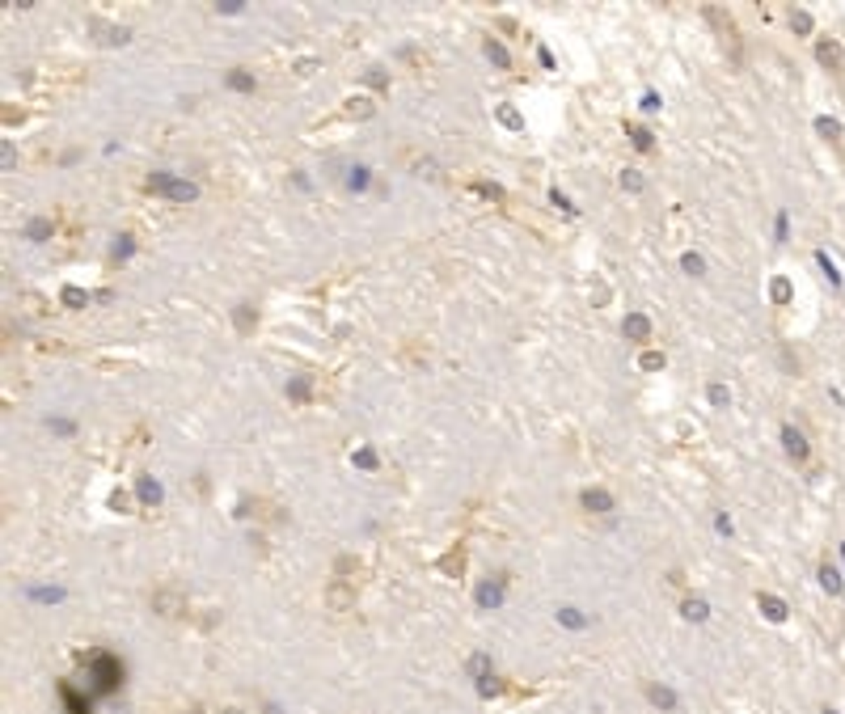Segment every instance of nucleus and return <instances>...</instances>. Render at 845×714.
I'll use <instances>...</instances> for the list:
<instances>
[{
    "instance_id": "nucleus-41",
    "label": "nucleus",
    "mask_w": 845,
    "mask_h": 714,
    "mask_svg": "<svg viewBox=\"0 0 845 714\" xmlns=\"http://www.w3.org/2000/svg\"><path fill=\"white\" fill-rule=\"evenodd\" d=\"M355 465H359V469H377V453H372V448H359V453H355Z\"/></svg>"
},
{
    "instance_id": "nucleus-30",
    "label": "nucleus",
    "mask_w": 845,
    "mask_h": 714,
    "mask_svg": "<svg viewBox=\"0 0 845 714\" xmlns=\"http://www.w3.org/2000/svg\"><path fill=\"white\" fill-rule=\"evenodd\" d=\"M680 266L689 270V275H706V258H702V254H694V250H689V254H680Z\"/></svg>"
},
{
    "instance_id": "nucleus-47",
    "label": "nucleus",
    "mask_w": 845,
    "mask_h": 714,
    "mask_svg": "<svg viewBox=\"0 0 845 714\" xmlns=\"http://www.w3.org/2000/svg\"><path fill=\"white\" fill-rule=\"evenodd\" d=\"M216 9H220V13H241V0H220Z\"/></svg>"
},
{
    "instance_id": "nucleus-36",
    "label": "nucleus",
    "mask_w": 845,
    "mask_h": 714,
    "mask_svg": "<svg viewBox=\"0 0 845 714\" xmlns=\"http://www.w3.org/2000/svg\"><path fill=\"white\" fill-rule=\"evenodd\" d=\"M363 81L372 85V89H389V76H385V68H368V72H363Z\"/></svg>"
},
{
    "instance_id": "nucleus-31",
    "label": "nucleus",
    "mask_w": 845,
    "mask_h": 714,
    "mask_svg": "<svg viewBox=\"0 0 845 714\" xmlns=\"http://www.w3.org/2000/svg\"><path fill=\"white\" fill-rule=\"evenodd\" d=\"M558 622L571 626V630H584V626H588V617L579 613V609H558Z\"/></svg>"
},
{
    "instance_id": "nucleus-43",
    "label": "nucleus",
    "mask_w": 845,
    "mask_h": 714,
    "mask_svg": "<svg viewBox=\"0 0 845 714\" xmlns=\"http://www.w3.org/2000/svg\"><path fill=\"white\" fill-rule=\"evenodd\" d=\"M288 393H292V398H309V380H304V376H296V380L288 384Z\"/></svg>"
},
{
    "instance_id": "nucleus-26",
    "label": "nucleus",
    "mask_w": 845,
    "mask_h": 714,
    "mask_svg": "<svg viewBox=\"0 0 845 714\" xmlns=\"http://www.w3.org/2000/svg\"><path fill=\"white\" fill-rule=\"evenodd\" d=\"M440 571H444V575H461V571H465V549L444 554V558H440Z\"/></svg>"
},
{
    "instance_id": "nucleus-19",
    "label": "nucleus",
    "mask_w": 845,
    "mask_h": 714,
    "mask_svg": "<svg viewBox=\"0 0 845 714\" xmlns=\"http://www.w3.org/2000/svg\"><path fill=\"white\" fill-rule=\"evenodd\" d=\"M625 136L634 140V148H639V152H647V148L655 144V136H651V131H647L643 123H625Z\"/></svg>"
},
{
    "instance_id": "nucleus-48",
    "label": "nucleus",
    "mask_w": 845,
    "mask_h": 714,
    "mask_svg": "<svg viewBox=\"0 0 845 714\" xmlns=\"http://www.w3.org/2000/svg\"><path fill=\"white\" fill-rule=\"evenodd\" d=\"M313 68H317V60H300V64H296V72H300V76H309Z\"/></svg>"
},
{
    "instance_id": "nucleus-33",
    "label": "nucleus",
    "mask_w": 845,
    "mask_h": 714,
    "mask_svg": "<svg viewBox=\"0 0 845 714\" xmlns=\"http://www.w3.org/2000/svg\"><path fill=\"white\" fill-rule=\"evenodd\" d=\"M495 115H499V123H503V127H511V131H520V127H524V119H520V115H516V110H511V106H499V110H495Z\"/></svg>"
},
{
    "instance_id": "nucleus-7",
    "label": "nucleus",
    "mask_w": 845,
    "mask_h": 714,
    "mask_svg": "<svg viewBox=\"0 0 845 714\" xmlns=\"http://www.w3.org/2000/svg\"><path fill=\"white\" fill-rule=\"evenodd\" d=\"M89 34H93L101 47H123V42L131 38V30H127V26H110V22H101V17H93V22H89Z\"/></svg>"
},
{
    "instance_id": "nucleus-22",
    "label": "nucleus",
    "mask_w": 845,
    "mask_h": 714,
    "mask_svg": "<svg viewBox=\"0 0 845 714\" xmlns=\"http://www.w3.org/2000/svg\"><path fill=\"white\" fill-rule=\"evenodd\" d=\"M647 697H651L659 710H676V693H672V689H664V685H647Z\"/></svg>"
},
{
    "instance_id": "nucleus-1",
    "label": "nucleus",
    "mask_w": 845,
    "mask_h": 714,
    "mask_svg": "<svg viewBox=\"0 0 845 714\" xmlns=\"http://www.w3.org/2000/svg\"><path fill=\"white\" fill-rule=\"evenodd\" d=\"M144 190H152V195H165V199H174V203H195V199H199V186H195V182L174 178V174H165V170L148 174Z\"/></svg>"
},
{
    "instance_id": "nucleus-46",
    "label": "nucleus",
    "mask_w": 845,
    "mask_h": 714,
    "mask_svg": "<svg viewBox=\"0 0 845 714\" xmlns=\"http://www.w3.org/2000/svg\"><path fill=\"white\" fill-rule=\"evenodd\" d=\"M659 106H664V102H659V97H655V93H647V97H643V110H647V115H655V110H659Z\"/></svg>"
},
{
    "instance_id": "nucleus-2",
    "label": "nucleus",
    "mask_w": 845,
    "mask_h": 714,
    "mask_svg": "<svg viewBox=\"0 0 845 714\" xmlns=\"http://www.w3.org/2000/svg\"><path fill=\"white\" fill-rule=\"evenodd\" d=\"M89 676H93V689L97 693H115L119 685H123V664L115 655H93V664H89Z\"/></svg>"
},
{
    "instance_id": "nucleus-18",
    "label": "nucleus",
    "mask_w": 845,
    "mask_h": 714,
    "mask_svg": "<svg viewBox=\"0 0 845 714\" xmlns=\"http://www.w3.org/2000/svg\"><path fill=\"white\" fill-rule=\"evenodd\" d=\"M486 60H491L495 68H503V72L511 68V55H507V47H503L499 38H486Z\"/></svg>"
},
{
    "instance_id": "nucleus-40",
    "label": "nucleus",
    "mask_w": 845,
    "mask_h": 714,
    "mask_svg": "<svg viewBox=\"0 0 845 714\" xmlns=\"http://www.w3.org/2000/svg\"><path fill=\"white\" fill-rule=\"evenodd\" d=\"M816 262H820V270H824V275H828V279H832V284H841V275H837V266H832V258H828V254H824V250H820V254H816Z\"/></svg>"
},
{
    "instance_id": "nucleus-51",
    "label": "nucleus",
    "mask_w": 845,
    "mask_h": 714,
    "mask_svg": "<svg viewBox=\"0 0 845 714\" xmlns=\"http://www.w3.org/2000/svg\"><path fill=\"white\" fill-rule=\"evenodd\" d=\"M824 714H837V710H824Z\"/></svg>"
},
{
    "instance_id": "nucleus-10",
    "label": "nucleus",
    "mask_w": 845,
    "mask_h": 714,
    "mask_svg": "<svg viewBox=\"0 0 845 714\" xmlns=\"http://www.w3.org/2000/svg\"><path fill=\"white\" fill-rule=\"evenodd\" d=\"M816 60H820L828 72H841V68H845V51H841L837 38H820V42H816Z\"/></svg>"
},
{
    "instance_id": "nucleus-24",
    "label": "nucleus",
    "mask_w": 845,
    "mask_h": 714,
    "mask_svg": "<svg viewBox=\"0 0 845 714\" xmlns=\"http://www.w3.org/2000/svg\"><path fill=\"white\" fill-rule=\"evenodd\" d=\"M60 300H64L68 309H85V305H89V292H85V288H76V284H68V288L60 292Z\"/></svg>"
},
{
    "instance_id": "nucleus-25",
    "label": "nucleus",
    "mask_w": 845,
    "mask_h": 714,
    "mask_svg": "<svg viewBox=\"0 0 845 714\" xmlns=\"http://www.w3.org/2000/svg\"><path fill=\"white\" fill-rule=\"evenodd\" d=\"M26 237H30V241H47V237H51V220H47V216H34L30 225H26Z\"/></svg>"
},
{
    "instance_id": "nucleus-17",
    "label": "nucleus",
    "mask_w": 845,
    "mask_h": 714,
    "mask_svg": "<svg viewBox=\"0 0 845 714\" xmlns=\"http://www.w3.org/2000/svg\"><path fill=\"white\" fill-rule=\"evenodd\" d=\"M60 697H64V706H68V714H89L93 706H89V697H81L72 685H60Z\"/></svg>"
},
{
    "instance_id": "nucleus-29",
    "label": "nucleus",
    "mask_w": 845,
    "mask_h": 714,
    "mask_svg": "<svg viewBox=\"0 0 845 714\" xmlns=\"http://www.w3.org/2000/svg\"><path fill=\"white\" fill-rule=\"evenodd\" d=\"M664 364H668L664 351H643V355H639V368H643V372H659Z\"/></svg>"
},
{
    "instance_id": "nucleus-21",
    "label": "nucleus",
    "mask_w": 845,
    "mask_h": 714,
    "mask_svg": "<svg viewBox=\"0 0 845 714\" xmlns=\"http://www.w3.org/2000/svg\"><path fill=\"white\" fill-rule=\"evenodd\" d=\"M254 72H245V68H233L229 72V89H237V93H254Z\"/></svg>"
},
{
    "instance_id": "nucleus-3",
    "label": "nucleus",
    "mask_w": 845,
    "mask_h": 714,
    "mask_svg": "<svg viewBox=\"0 0 845 714\" xmlns=\"http://www.w3.org/2000/svg\"><path fill=\"white\" fill-rule=\"evenodd\" d=\"M706 22L719 30V38H723V47L731 51V60H739V30H735V22H731V13H723V9H706Z\"/></svg>"
},
{
    "instance_id": "nucleus-14",
    "label": "nucleus",
    "mask_w": 845,
    "mask_h": 714,
    "mask_svg": "<svg viewBox=\"0 0 845 714\" xmlns=\"http://www.w3.org/2000/svg\"><path fill=\"white\" fill-rule=\"evenodd\" d=\"M816 575H820V587H824V592H832V596H841V592H845V579H841V571H837L832 562H820V571H816Z\"/></svg>"
},
{
    "instance_id": "nucleus-32",
    "label": "nucleus",
    "mask_w": 845,
    "mask_h": 714,
    "mask_svg": "<svg viewBox=\"0 0 845 714\" xmlns=\"http://www.w3.org/2000/svg\"><path fill=\"white\" fill-rule=\"evenodd\" d=\"M621 186H625V190H634V195H639V190L647 186V178H643L639 170H621Z\"/></svg>"
},
{
    "instance_id": "nucleus-45",
    "label": "nucleus",
    "mask_w": 845,
    "mask_h": 714,
    "mask_svg": "<svg viewBox=\"0 0 845 714\" xmlns=\"http://www.w3.org/2000/svg\"><path fill=\"white\" fill-rule=\"evenodd\" d=\"M136 245H131V237H119V245H115V258H127Z\"/></svg>"
},
{
    "instance_id": "nucleus-8",
    "label": "nucleus",
    "mask_w": 845,
    "mask_h": 714,
    "mask_svg": "<svg viewBox=\"0 0 845 714\" xmlns=\"http://www.w3.org/2000/svg\"><path fill=\"white\" fill-rule=\"evenodd\" d=\"M326 604L334 613H347L351 604H355V579H334L330 587H326Z\"/></svg>"
},
{
    "instance_id": "nucleus-34",
    "label": "nucleus",
    "mask_w": 845,
    "mask_h": 714,
    "mask_svg": "<svg viewBox=\"0 0 845 714\" xmlns=\"http://www.w3.org/2000/svg\"><path fill=\"white\" fill-rule=\"evenodd\" d=\"M368 174H372L368 165H355V170H351V178H347V186H351V190H363V186H368Z\"/></svg>"
},
{
    "instance_id": "nucleus-20",
    "label": "nucleus",
    "mask_w": 845,
    "mask_h": 714,
    "mask_svg": "<svg viewBox=\"0 0 845 714\" xmlns=\"http://www.w3.org/2000/svg\"><path fill=\"white\" fill-rule=\"evenodd\" d=\"M233 321H237V330H241V334H249V330L258 325V313H254V305H237V309H233Z\"/></svg>"
},
{
    "instance_id": "nucleus-39",
    "label": "nucleus",
    "mask_w": 845,
    "mask_h": 714,
    "mask_svg": "<svg viewBox=\"0 0 845 714\" xmlns=\"http://www.w3.org/2000/svg\"><path fill=\"white\" fill-rule=\"evenodd\" d=\"M478 693H482V697H495V693H503V681H499V676H486V681H478Z\"/></svg>"
},
{
    "instance_id": "nucleus-12",
    "label": "nucleus",
    "mask_w": 845,
    "mask_h": 714,
    "mask_svg": "<svg viewBox=\"0 0 845 714\" xmlns=\"http://www.w3.org/2000/svg\"><path fill=\"white\" fill-rule=\"evenodd\" d=\"M136 494H140V503H161L165 499V490H161V482H156L152 473H140V482H136Z\"/></svg>"
},
{
    "instance_id": "nucleus-15",
    "label": "nucleus",
    "mask_w": 845,
    "mask_h": 714,
    "mask_svg": "<svg viewBox=\"0 0 845 714\" xmlns=\"http://www.w3.org/2000/svg\"><path fill=\"white\" fill-rule=\"evenodd\" d=\"M343 106H347V119H372V115H377L372 97H347Z\"/></svg>"
},
{
    "instance_id": "nucleus-11",
    "label": "nucleus",
    "mask_w": 845,
    "mask_h": 714,
    "mask_svg": "<svg viewBox=\"0 0 845 714\" xmlns=\"http://www.w3.org/2000/svg\"><path fill=\"white\" fill-rule=\"evenodd\" d=\"M579 503H584V512H592V516H609L613 512V494L600 490V486H588L584 494H579Z\"/></svg>"
},
{
    "instance_id": "nucleus-38",
    "label": "nucleus",
    "mask_w": 845,
    "mask_h": 714,
    "mask_svg": "<svg viewBox=\"0 0 845 714\" xmlns=\"http://www.w3.org/2000/svg\"><path fill=\"white\" fill-rule=\"evenodd\" d=\"M550 203H554L558 211H566V216H575V211H579V207H575V203H571V199H566L562 190H550Z\"/></svg>"
},
{
    "instance_id": "nucleus-37",
    "label": "nucleus",
    "mask_w": 845,
    "mask_h": 714,
    "mask_svg": "<svg viewBox=\"0 0 845 714\" xmlns=\"http://www.w3.org/2000/svg\"><path fill=\"white\" fill-rule=\"evenodd\" d=\"M790 26H795L799 34H812V26H816V22H812V13H803V9H799V13H790Z\"/></svg>"
},
{
    "instance_id": "nucleus-4",
    "label": "nucleus",
    "mask_w": 845,
    "mask_h": 714,
    "mask_svg": "<svg viewBox=\"0 0 845 714\" xmlns=\"http://www.w3.org/2000/svg\"><path fill=\"white\" fill-rule=\"evenodd\" d=\"M152 613L156 617H186V596L174 592V587H161V592H152Z\"/></svg>"
},
{
    "instance_id": "nucleus-9",
    "label": "nucleus",
    "mask_w": 845,
    "mask_h": 714,
    "mask_svg": "<svg viewBox=\"0 0 845 714\" xmlns=\"http://www.w3.org/2000/svg\"><path fill=\"white\" fill-rule=\"evenodd\" d=\"M621 334H625L630 343H651V317H647V313H625Z\"/></svg>"
},
{
    "instance_id": "nucleus-49",
    "label": "nucleus",
    "mask_w": 845,
    "mask_h": 714,
    "mask_svg": "<svg viewBox=\"0 0 845 714\" xmlns=\"http://www.w3.org/2000/svg\"><path fill=\"white\" fill-rule=\"evenodd\" d=\"M220 714H245V710H237V706H233V710H220Z\"/></svg>"
},
{
    "instance_id": "nucleus-6",
    "label": "nucleus",
    "mask_w": 845,
    "mask_h": 714,
    "mask_svg": "<svg viewBox=\"0 0 845 714\" xmlns=\"http://www.w3.org/2000/svg\"><path fill=\"white\" fill-rule=\"evenodd\" d=\"M782 448H786V457H790V461H807V457H812L807 435H803L799 427H790V423H782Z\"/></svg>"
},
{
    "instance_id": "nucleus-13",
    "label": "nucleus",
    "mask_w": 845,
    "mask_h": 714,
    "mask_svg": "<svg viewBox=\"0 0 845 714\" xmlns=\"http://www.w3.org/2000/svg\"><path fill=\"white\" fill-rule=\"evenodd\" d=\"M757 609H761L769 622H786V613H790V609H786V600H778V596H769V592L757 596Z\"/></svg>"
},
{
    "instance_id": "nucleus-50",
    "label": "nucleus",
    "mask_w": 845,
    "mask_h": 714,
    "mask_svg": "<svg viewBox=\"0 0 845 714\" xmlns=\"http://www.w3.org/2000/svg\"><path fill=\"white\" fill-rule=\"evenodd\" d=\"M841 558H845V545H841Z\"/></svg>"
},
{
    "instance_id": "nucleus-16",
    "label": "nucleus",
    "mask_w": 845,
    "mask_h": 714,
    "mask_svg": "<svg viewBox=\"0 0 845 714\" xmlns=\"http://www.w3.org/2000/svg\"><path fill=\"white\" fill-rule=\"evenodd\" d=\"M680 617H684V622H706V617H710V604H706L702 596H694V600L680 604Z\"/></svg>"
},
{
    "instance_id": "nucleus-23",
    "label": "nucleus",
    "mask_w": 845,
    "mask_h": 714,
    "mask_svg": "<svg viewBox=\"0 0 845 714\" xmlns=\"http://www.w3.org/2000/svg\"><path fill=\"white\" fill-rule=\"evenodd\" d=\"M816 131H820V136H824L828 144H841V123H837V119L820 115V119H816Z\"/></svg>"
},
{
    "instance_id": "nucleus-44",
    "label": "nucleus",
    "mask_w": 845,
    "mask_h": 714,
    "mask_svg": "<svg viewBox=\"0 0 845 714\" xmlns=\"http://www.w3.org/2000/svg\"><path fill=\"white\" fill-rule=\"evenodd\" d=\"M473 190H478V195H486V199H503V190H499V186H491V182H478Z\"/></svg>"
},
{
    "instance_id": "nucleus-27",
    "label": "nucleus",
    "mask_w": 845,
    "mask_h": 714,
    "mask_svg": "<svg viewBox=\"0 0 845 714\" xmlns=\"http://www.w3.org/2000/svg\"><path fill=\"white\" fill-rule=\"evenodd\" d=\"M465 668H469L473 681H486V676H491V659H486V655H469V664H465Z\"/></svg>"
},
{
    "instance_id": "nucleus-35",
    "label": "nucleus",
    "mask_w": 845,
    "mask_h": 714,
    "mask_svg": "<svg viewBox=\"0 0 845 714\" xmlns=\"http://www.w3.org/2000/svg\"><path fill=\"white\" fill-rule=\"evenodd\" d=\"M769 296H773V305H786V300H790V279H773Z\"/></svg>"
},
{
    "instance_id": "nucleus-42",
    "label": "nucleus",
    "mask_w": 845,
    "mask_h": 714,
    "mask_svg": "<svg viewBox=\"0 0 845 714\" xmlns=\"http://www.w3.org/2000/svg\"><path fill=\"white\" fill-rule=\"evenodd\" d=\"M110 508H115V512H127V508H131V494H127V490H115V494H110Z\"/></svg>"
},
{
    "instance_id": "nucleus-28",
    "label": "nucleus",
    "mask_w": 845,
    "mask_h": 714,
    "mask_svg": "<svg viewBox=\"0 0 845 714\" xmlns=\"http://www.w3.org/2000/svg\"><path fill=\"white\" fill-rule=\"evenodd\" d=\"M706 393H710V406H719V410H727V406H731V389H727V384H719V380H714Z\"/></svg>"
},
{
    "instance_id": "nucleus-5",
    "label": "nucleus",
    "mask_w": 845,
    "mask_h": 714,
    "mask_svg": "<svg viewBox=\"0 0 845 714\" xmlns=\"http://www.w3.org/2000/svg\"><path fill=\"white\" fill-rule=\"evenodd\" d=\"M503 592H507V579H503V575H495V579L486 575L478 587H473V600H478V609H499V604H503Z\"/></svg>"
}]
</instances>
